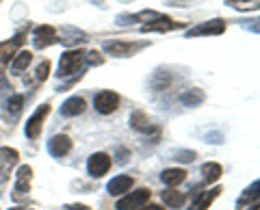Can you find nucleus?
<instances>
[{
	"label": "nucleus",
	"instance_id": "nucleus-1",
	"mask_svg": "<svg viewBox=\"0 0 260 210\" xmlns=\"http://www.w3.org/2000/svg\"><path fill=\"white\" fill-rule=\"evenodd\" d=\"M85 61V52L80 50V48H76V50H68L65 54H61V61H59V78H68L72 76L74 72H78V67L83 65Z\"/></svg>",
	"mask_w": 260,
	"mask_h": 210
},
{
	"label": "nucleus",
	"instance_id": "nucleus-2",
	"mask_svg": "<svg viewBox=\"0 0 260 210\" xmlns=\"http://www.w3.org/2000/svg\"><path fill=\"white\" fill-rule=\"evenodd\" d=\"M30 180H32V167L30 165H20L18 173H15V187H13V199L22 201L30 191Z\"/></svg>",
	"mask_w": 260,
	"mask_h": 210
},
{
	"label": "nucleus",
	"instance_id": "nucleus-3",
	"mask_svg": "<svg viewBox=\"0 0 260 210\" xmlns=\"http://www.w3.org/2000/svg\"><path fill=\"white\" fill-rule=\"evenodd\" d=\"M150 195H152L150 189H137L135 193H128L126 197H121L115 204V210H139L150 201Z\"/></svg>",
	"mask_w": 260,
	"mask_h": 210
},
{
	"label": "nucleus",
	"instance_id": "nucleus-4",
	"mask_svg": "<svg viewBox=\"0 0 260 210\" xmlns=\"http://www.w3.org/2000/svg\"><path fill=\"white\" fill-rule=\"evenodd\" d=\"M48 113H50V107L48 104H42L32 115L26 119V126H24V134L28 136L30 141H35L39 132H42V126H44V119L48 117Z\"/></svg>",
	"mask_w": 260,
	"mask_h": 210
},
{
	"label": "nucleus",
	"instance_id": "nucleus-5",
	"mask_svg": "<svg viewBox=\"0 0 260 210\" xmlns=\"http://www.w3.org/2000/svg\"><path fill=\"white\" fill-rule=\"evenodd\" d=\"M113 165V160L109 154H104V152H95V154L89 158V163H87V171L91 178H102V176H107L109 173V169Z\"/></svg>",
	"mask_w": 260,
	"mask_h": 210
},
{
	"label": "nucleus",
	"instance_id": "nucleus-6",
	"mask_svg": "<svg viewBox=\"0 0 260 210\" xmlns=\"http://www.w3.org/2000/svg\"><path fill=\"white\" fill-rule=\"evenodd\" d=\"M148 44L145 42H137V44H130V42H104V50L113 56H133L137 50H141Z\"/></svg>",
	"mask_w": 260,
	"mask_h": 210
},
{
	"label": "nucleus",
	"instance_id": "nucleus-7",
	"mask_svg": "<svg viewBox=\"0 0 260 210\" xmlns=\"http://www.w3.org/2000/svg\"><path fill=\"white\" fill-rule=\"evenodd\" d=\"M93 107L98 113H102V115H109V113L117 111L119 107V95L115 91H100L95 95L93 100Z\"/></svg>",
	"mask_w": 260,
	"mask_h": 210
},
{
	"label": "nucleus",
	"instance_id": "nucleus-8",
	"mask_svg": "<svg viewBox=\"0 0 260 210\" xmlns=\"http://www.w3.org/2000/svg\"><path fill=\"white\" fill-rule=\"evenodd\" d=\"M225 30V22L223 20H206L204 24H198V26H193L186 37H204V35H221Z\"/></svg>",
	"mask_w": 260,
	"mask_h": 210
},
{
	"label": "nucleus",
	"instance_id": "nucleus-9",
	"mask_svg": "<svg viewBox=\"0 0 260 210\" xmlns=\"http://www.w3.org/2000/svg\"><path fill=\"white\" fill-rule=\"evenodd\" d=\"M18 160H20V154H18V150H13V148H0V180H7L11 173V169L18 165Z\"/></svg>",
	"mask_w": 260,
	"mask_h": 210
},
{
	"label": "nucleus",
	"instance_id": "nucleus-10",
	"mask_svg": "<svg viewBox=\"0 0 260 210\" xmlns=\"http://www.w3.org/2000/svg\"><path fill=\"white\" fill-rule=\"evenodd\" d=\"M54 42H59V39H56V30L52 26H48V24H44V26H37L35 33H32V44H35L37 50H44V48H48Z\"/></svg>",
	"mask_w": 260,
	"mask_h": 210
},
{
	"label": "nucleus",
	"instance_id": "nucleus-11",
	"mask_svg": "<svg viewBox=\"0 0 260 210\" xmlns=\"http://www.w3.org/2000/svg\"><path fill=\"white\" fill-rule=\"evenodd\" d=\"M48 152L54 156V158H63L72 152V139L68 134H56L48 141Z\"/></svg>",
	"mask_w": 260,
	"mask_h": 210
},
{
	"label": "nucleus",
	"instance_id": "nucleus-12",
	"mask_svg": "<svg viewBox=\"0 0 260 210\" xmlns=\"http://www.w3.org/2000/svg\"><path fill=\"white\" fill-rule=\"evenodd\" d=\"M160 18H165L162 13L158 11H141V13H135V15H117V24L119 26H126V24H135V22H145V24H150L154 20H160Z\"/></svg>",
	"mask_w": 260,
	"mask_h": 210
},
{
	"label": "nucleus",
	"instance_id": "nucleus-13",
	"mask_svg": "<svg viewBox=\"0 0 260 210\" xmlns=\"http://www.w3.org/2000/svg\"><path fill=\"white\" fill-rule=\"evenodd\" d=\"M24 42V35H15V39H11V42H3L0 44V69H5V65L9 63V59H13V52L18 50V48L22 46Z\"/></svg>",
	"mask_w": 260,
	"mask_h": 210
},
{
	"label": "nucleus",
	"instance_id": "nucleus-14",
	"mask_svg": "<svg viewBox=\"0 0 260 210\" xmlns=\"http://www.w3.org/2000/svg\"><path fill=\"white\" fill-rule=\"evenodd\" d=\"M133 176H115L113 180L107 184V191L111 193V195H124V193H128L130 189H133Z\"/></svg>",
	"mask_w": 260,
	"mask_h": 210
},
{
	"label": "nucleus",
	"instance_id": "nucleus-15",
	"mask_svg": "<svg viewBox=\"0 0 260 210\" xmlns=\"http://www.w3.org/2000/svg\"><path fill=\"white\" fill-rule=\"evenodd\" d=\"M219 193H221V187H215V189H208V191H204V193H200L198 199H195L193 204L189 206V210H206V208L219 197Z\"/></svg>",
	"mask_w": 260,
	"mask_h": 210
},
{
	"label": "nucleus",
	"instance_id": "nucleus-16",
	"mask_svg": "<svg viewBox=\"0 0 260 210\" xmlns=\"http://www.w3.org/2000/svg\"><path fill=\"white\" fill-rule=\"evenodd\" d=\"M85 100L83 98H78V95H74V98H68L63 104H61V115L63 117H76L80 115V113L85 111Z\"/></svg>",
	"mask_w": 260,
	"mask_h": 210
},
{
	"label": "nucleus",
	"instance_id": "nucleus-17",
	"mask_svg": "<svg viewBox=\"0 0 260 210\" xmlns=\"http://www.w3.org/2000/svg\"><path fill=\"white\" fill-rule=\"evenodd\" d=\"M178 26H180L178 22H172L169 18H160V20H154L150 24H143L141 30L143 33H167V30H174Z\"/></svg>",
	"mask_w": 260,
	"mask_h": 210
},
{
	"label": "nucleus",
	"instance_id": "nucleus-18",
	"mask_svg": "<svg viewBox=\"0 0 260 210\" xmlns=\"http://www.w3.org/2000/svg\"><path fill=\"white\" fill-rule=\"evenodd\" d=\"M22 107H24V95L22 93L11 95V98L7 100V107H5V119L7 122H13V119L20 115Z\"/></svg>",
	"mask_w": 260,
	"mask_h": 210
},
{
	"label": "nucleus",
	"instance_id": "nucleus-19",
	"mask_svg": "<svg viewBox=\"0 0 260 210\" xmlns=\"http://www.w3.org/2000/svg\"><path fill=\"white\" fill-rule=\"evenodd\" d=\"M160 180L167 184V187H176V184H182L186 180V171L180 167H172V169H165L160 173Z\"/></svg>",
	"mask_w": 260,
	"mask_h": 210
},
{
	"label": "nucleus",
	"instance_id": "nucleus-20",
	"mask_svg": "<svg viewBox=\"0 0 260 210\" xmlns=\"http://www.w3.org/2000/svg\"><path fill=\"white\" fill-rule=\"evenodd\" d=\"M130 126H133L135 130H139V132H152L154 130L152 122L148 119V115H145L143 111H135L133 115H130Z\"/></svg>",
	"mask_w": 260,
	"mask_h": 210
},
{
	"label": "nucleus",
	"instance_id": "nucleus-21",
	"mask_svg": "<svg viewBox=\"0 0 260 210\" xmlns=\"http://www.w3.org/2000/svg\"><path fill=\"white\" fill-rule=\"evenodd\" d=\"M160 197L165 201V206H169V208H182L186 201V195L180 191H162Z\"/></svg>",
	"mask_w": 260,
	"mask_h": 210
},
{
	"label": "nucleus",
	"instance_id": "nucleus-22",
	"mask_svg": "<svg viewBox=\"0 0 260 210\" xmlns=\"http://www.w3.org/2000/svg\"><path fill=\"white\" fill-rule=\"evenodd\" d=\"M30 61H32V52H28V50L18 52L15 54V59H13V63H11V72L13 74H22V72L30 65Z\"/></svg>",
	"mask_w": 260,
	"mask_h": 210
},
{
	"label": "nucleus",
	"instance_id": "nucleus-23",
	"mask_svg": "<svg viewBox=\"0 0 260 210\" xmlns=\"http://www.w3.org/2000/svg\"><path fill=\"white\" fill-rule=\"evenodd\" d=\"M258 187H260V182L258 180H254V184L251 187H247L245 191H243V195L239 197V201H237V210H245L247 208V201H258Z\"/></svg>",
	"mask_w": 260,
	"mask_h": 210
},
{
	"label": "nucleus",
	"instance_id": "nucleus-24",
	"mask_svg": "<svg viewBox=\"0 0 260 210\" xmlns=\"http://www.w3.org/2000/svg\"><path fill=\"white\" fill-rule=\"evenodd\" d=\"M221 165L219 163H204L202 165V176H204V182H208V184H213V182H217L219 178H221Z\"/></svg>",
	"mask_w": 260,
	"mask_h": 210
},
{
	"label": "nucleus",
	"instance_id": "nucleus-25",
	"mask_svg": "<svg viewBox=\"0 0 260 210\" xmlns=\"http://www.w3.org/2000/svg\"><path fill=\"white\" fill-rule=\"evenodd\" d=\"M180 102L184 107H200V102H204V91L202 89H189L180 95Z\"/></svg>",
	"mask_w": 260,
	"mask_h": 210
},
{
	"label": "nucleus",
	"instance_id": "nucleus-26",
	"mask_svg": "<svg viewBox=\"0 0 260 210\" xmlns=\"http://www.w3.org/2000/svg\"><path fill=\"white\" fill-rule=\"evenodd\" d=\"M230 7L234 9H241V11H247V9H258V0H225Z\"/></svg>",
	"mask_w": 260,
	"mask_h": 210
},
{
	"label": "nucleus",
	"instance_id": "nucleus-27",
	"mask_svg": "<svg viewBox=\"0 0 260 210\" xmlns=\"http://www.w3.org/2000/svg\"><path fill=\"white\" fill-rule=\"evenodd\" d=\"M195 158H198V154L193 150H180L172 154V160H178V163H193Z\"/></svg>",
	"mask_w": 260,
	"mask_h": 210
},
{
	"label": "nucleus",
	"instance_id": "nucleus-28",
	"mask_svg": "<svg viewBox=\"0 0 260 210\" xmlns=\"http://www.w3.org/2000/svg\"><path fill=\"white\" fill-rule=\"evenodd\" d=\"M85 61H87V65H102V63H104V56H102L100 52L91 50V52H85Z\"/></svg>",
	"mask_w": 260,
	"mask_h": 210
},
{
	"label": "nucleus",
	"instance_id": "nucleus-29",
	"mask_svg": "<svg viewBox=\"0 0 260 210\" xmlns=\"http://www.w3.org/2000/svg\"><path fill=\"white\" fill-rule=\"evenodd\" d=\"M48 72H50V61H42L37 65V80H46Z\"/></svg>",
	"mask_w": 260,
	"mask_h": 210
},
{
	"label": "nucleus",
	"instance_id": "nucleus-30",
	"mask_svg": "<svg viewBox=\"0 0 260 210\" xmlns=\"http://www.w3.org/2000/svg\"><path fill=\"white\" fill-rule=\"evenodd\" d=\"M128 158H130V152L124 150V148H119V152H117V165H126Z\"/></svg>",
	"mask_w": 260,
	"mask_h": 210
},
{
	"label": "nucleus",
	"instance_id": "nucleus-31",
	"mask_svg": "<svg viewBox=\"0 0 260 210\" xmlns=\"http://www.w3.org/2000/svg\"><path fill=\"white\" fill-rule=\"evenodd\" d=\"M63 210H91L89 206H85V204H68Z\"/></svg>",
	"mask_w": 260,
	"mask_h": 210
},
{
	"label": "nucleus",
	"instance_id": "nucleus-32",
	"mask_svg": "<svg viewBox=\"0 0 260 210\" xmlns=\"http://www.w3.org/2000/svg\"><path fill=\"white\" fill-rule=\"evenodd\" d=\"M139 210H162L158 204H145V206H141Z\"/></svg>",
	"mask_w": 260,
	"mask_h": 210
},
{
	"label": "nucleus",
	"instance_id": "nucleus-33",
	"mask_svg": "<svg viewBox=\"0 0 260 210\" xmlns=\"http://www.w3.org/2000/svg\"><path fill=\"white\" fill-rule=\"evenodd\" d=\"M11 210H26V208H11Z\"/></svg>",
	"mask_w": 260,
	"mask_h": 210
}]
</instances>
